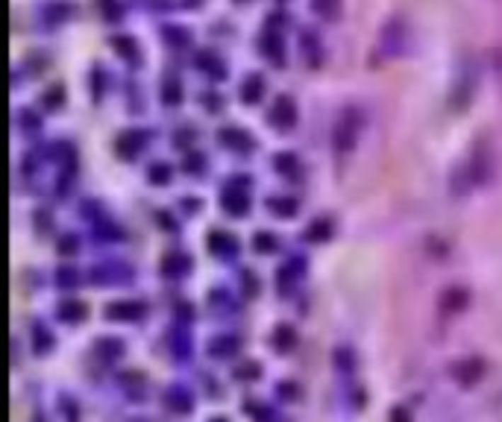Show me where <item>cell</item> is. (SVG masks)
Masks as SVG:
<instances>
[{
    "label": "cell",
    "instance_id": "6da1fadb",
    "mask_svg": "<svg viewBox=\"0 0 502 422\" xmlns=\"http://www.w3.org/2000/svg\"><path fill=\"white\" fill-rule=\"evenodd\" d=\"M491 170H494V153L488 150L485 141H479L467 153L464 162L452 170V194L461 197V194H470L479 185H485L491 179Z\"/></svg>",
    "mask_w": 502,
    "mask_h": 422
},
{
    "label": "cell",
    "instance_id": "7a4b0ae2",
    "mask_svg": "<svg viewBox=\"0 0 502 422\" xmlns=\"http://www.w3.org/2000/svg\"><path fill=\"white\" fill-rule=\"evenodd\" d=\"M476 86H479V59L473 53H464L458 62V71H455V79H452V91H450V103L455 109H464L473 94H476Z\"/></svg>",
    "mask_w": 502,
    "mask_h": 422
},
{
    "label": "cell",
    "instance_id": "3957f363",
    "mask_svg": "<svg viewBox=\"0 0 502 422\" xmlns=\"http://www.w3.org/2000/svg\"><path fill=\"white\" fill-rule=\"evenodd\" d=\"M358 129H361V109L350 103L338 112L335 124H332V147L338 153H350L358 141Z\"/></svg>",
    "mask_w": 502,
    "mask_h": 422
},
{
    "label": "cell",
    "instance_id": "277c9868",
    "mask_svg": "<svg viewBox=\"0 0 502 422\" xmlns=\"http://www.w3.org/2000/svg\"><path fill=\"white\" fill-rule=\"evenodd\" d=\"M406 42H409V24H406V18H403V15H391L388 21L382 24V30H379L376 47L382 50L385 56H397L399 50L406 47Z\"/></svg>",
    "mask_w": 502,
    "mask_h": 422
},
{
    "label": "cell",
    "instance_id": "5b68a950",
    "mask_svg": "<svg viewBox=\"0 0 502 422\" xmlns=\"http://www.w3.org/2000/svg\"><path fill=\"white\" fill-rule=\"evenodd\" d=\"M270 124L279 127V129H291L294 127V120H297V103H294V97L291 94H279L273 100V106H270Z\"/></svg>",
    "mask_w": 502,
    "mask_h": 422
},
{
    "label": "cell",
    "instance_id": "8992f818",
    "mask_svg": "<svg viewBox=\"0 0 502 422\" xmlns=\"http://www.w3.org/2000/svg\"><path fill=\"white\" fill-rule=\"evenodd\" d=\"M300 53H303V62L317 68L320 62H324V42H320L317 30L312 27H303L300 30Z\"/></svg>",
    "mask_w": 502,
    "mask_h": 422
},
{
    "label": "cell",
    "instance_id": "52a82bcc",
    "mask_svg": "<svg viewBox=\"0 0 502 422\" xmlns=\"http://www.w3.org/2000/svg\"><path fill=\"white\" fill-rule=\"evenodd\" d=\"M258 47H262V53L270 59L273 65H283L285 62V42H283V35H279L273 27H268L262 35H258Z\"/></svg>",
    "mask_w": 502,
    "mask_h": 422
},
{
    "label": "cell",
    "instance_id": "ba28073f",
    "mask_svg": "<svg viewBox=\"0 0 502 422\" xmlns=\"http://www.w3.org/2000/svg\"><path fill=\"white\" fill-rule=\"evenodd\" d=\"M112 47L118 50V56H124L130 65H138L142 62V47H138V42H135V35H130V33H112Z\"/></svg>",
    "mask_w": 502,
    "mask_h": 422
},
{
    "label": "cell",
    "instance_id": "9c48e42d",
    "mask_svg": "<svg viewBox=\"0 0 502 422\" xmlns=\"http://www.w3.org/2000/svg\"><path fill=\"white\" fill-rule=\"evenodd\" d=\"M194 62H197L200 68H203L209 76H217V79H224V76H227V62H224V59H220L212 47H200L197 56H194Z\"/></svg>",
    "mask_w": 502,
    "mask_h": 422
},
{
    "label": "cell",
    "instance_id": "30bf717a",
    "mask_svg": "<svg viewBox=\"0 0 502 422\" xmlns=\"http://www.w3.org/2000/svg\"><path fill=\"white\" fill-rule=\"evenodd\" d=\"M144 132L142 129H127V132H120L118 135V153L120 156H127V158H132L138 150L144 147Z\"/></svg>",
    "mask_w": 502,
    "mask_h": 422
},
{
    "label": "cell",
    "instance_id": "8fae6325",
    "mask_svg": "<svg viewBox=\"0 0 502 422\" xmlns=\"http://www.w3.org/2000/svg\"><path fill=\"white\" fill-rule=\"evenodd\" d=\"M217 138L224 141L227 147H232V150H244V153L253 150V138L244 129H238V127H224V129L217 132Z\"/></svg>",
    "mask_w": 502,
    "mask_h": 422
},
{
    "label": "cell",
    "instance_id": "7c38bea8",
    "mask_svg": "<svg viewBox=\"0 0 502 422\" xmlns=\"http://www.w3.org/2000/svg\"><path fill=\"white\" fill-rule=\"evenodd\" d=\"M38 12H42V18L47 24H62L65 18L74 12V4H68V0H47Z\"/></svg>",
    "mask_w": 502,
    "mask_h": 422
},
{
    "label": "cell",
    "instance_id": "4fadbf2b",
    "mask_svg": "<svg viewBox=\"0 0 502 422\" xmlns=\"http://www.w3.org/2000/svg\"><path fill=\"white\" fill-rule=\"evenodd\" d=\"M159 33H162V38H165L171 47H186V45L191 42V30L183 27V24H173V21L162 24V27H159Z\"/></svg>",
    "mask_w": 502,
    "mask_h": 422
},
{
    "label": "cell",
    "instance_id": "5bb4252c",
    "mask_svg": "<svg viewBox=\"0 0 502 422\" xmlns=\"http://www.w3.org/2000/svg\"><path fill=\"white\" fill-rule=\"evenodd\" d=\"M262 91H265V76L258 71L247 74L244 83H241V100H244V103H256V100L262 97Z\"/></svg>",
    "mask_w": 502,
    "mask_h": 422
},
{
    "label": "cell",
    "instance_id": "9a60e30c",
    "mask_svg": "<svg viewBox=\"0 0 502 422\" xmlns=\"http://www.w3.org/2000/svg\"><path fill=\"white\" fill-rule=\"evenodd\" d=\"M224 206L229 209V214H247L250 199H247L244 188H227L224 191Z\"/></svg>",
    "mask_w": 502,
    "mask_h": 422
},
{
    "label": "cell",
    "instance_id": "2e32d148",
    "mask_svg": "<svg viewBox=\"0 0 502 422\" xmlns=\"http://www.w3.org/2000/svg\"><path fill=\"white\" fill-rule=\"evenodd\" d=\"M209 250H215V252H220V255H227V252H235V250H238V240H235L229 232L215 229V232H209Z\"/></svg>",
    "mask_w": 502,
    "mask_h": 422
},
{
    "label": "cell",
    "instance_id": "e0dca14e",
    "mask_svg": "<svg viewBox=\"0 0 502 422\" xmlns=\"http://www.w3.org/2000/svg\"><path fill=\"white\" fill-rule=\"evenodd\" d=\"M162 100L171 103V106H176L179 100H183V83L176 79V74H165V79H162Z\"/></svg>",
    "mask_w": 502,
    "mask_h": 422
},
{
    "label": "cell",
    "instance_id": "ac0fdd59",
    "mask_svg": "<svg viewBox=\"0 0 502 422\" xmlns=\"http://www.w3.org/2000/svg\"><path fill=\"white\" fill-rule=\"evenodd\" d=\"M268 209H273V214L291 217V214L297 211V199H294V197H270V199H268Z\"/></svg>",
    "mask_w": 502,
    "mask_h": 422
},
{
    "label": "cell",
    "instance_id": "d6986e66",
    "mask_svg": "<svg viewBox=\"0 0 502 422\" xmlns=\"http://www.w3.org/2000/svg\"><path fill=\"white\" fill-rule=\"evenodd\" d=\"M312 9H314L317 15H324V18H338L341 0H312Z\"/></svg>",
    "mask_w": 502,
    "mask_h": 422
},
{
    "label": "cell",
    "instance_id": "ffe728a7",
    "mask_svg": "<svg viewBox=\"0 0 502 422\" xmlns=\"http://www.w3.org/2000/svg\"><path fill=\"white\" fill-rule=\"evenodd\" d=\"M100 12H103L109 21H120V15H124V6H120V0H97Z\"/></svg>",
    "mask_w": 502,
    "mask_h": 422
},
{
    "label": "cell",
    "instance_id": "44dd1931",
    "mask_svg": "<svg viewBox=\"0 0 502 422\" xmlns=\"http://www.w3.org/2000/svg\"><path fill=\"white\" fill-rule=\"evenodd\" d=\"M42 103L47 106V109H53V106H59L62 103V86H50V88H45V94H42Z\"/></svg>",
    "mask_w": 502,
    "mask_h": 422
},
{
    "label": "cell",
    "instance_id": "7402d4cb",
    "mask_svg": "<svg viewBox=\"0 0 502 422\" xmlns=\"http://www.w3.org/2000/svg\"><path fill=\"white\" fill-rule=\"evenodd\" d=\"M273 165H276V170L294 173V165H297V158H294V153H276V156H273Z\"/></svg>",
    "mask_w": 502,
    "mask_h": 422
},
{
    "label": "cell",
    "instance_id": "603a6c76",
    "mask_svg": "<svg viewBox=\"0 0 502 422\" xmlns=\"http://www.w3.org/2000/svg\"><path fill=\"white\" fill-rule=\"evenodd\" d=\"M186 267H191V261H188L186 255H168V258H165V264H162V270H168V273L186 270Z\"/></svg>",
    "mask_w": 502,
    "mask_h": 422
},
{
    "label": "cell",
    "instance_id": "cb8c5ba5",
    "mask_svg": "<svg viewBox=\"0 0 502 422\" xmlns=\"http://www.w3.org/2000/svg\"><path fill=\"white\" fill-rule=\"evenodd\" d=\"M150 179H153V182H168V179H171V168L165 162H153L150 165Z\"/></svg>",
    "mask_w": 502,
    "mask_h": 422
},
{
    "label": "cell",
    "instance_id": "d4e9b609",
    "mask_svg": "<svg viewBox=\"0 0 502 422\" xmlns=\"http://www.w3.org/2000/svg\"><path fill=\"white\" fill-rule=\"evenodd\" d=\"M103 83H106V71H103V65H94L91 68V88H94V94L100 97V91H103Z\"/></svg>",
    "mask_w": 502,
    "mask_h": 422
},
{
    "label": "cell",
    "instance_id": "484cf974",
    "mask_svg": "<svg viewBox=\"0 0 502 422\" xmlns=\"http://www.w3.org/2000/svg\"><path fill=\"white\" fill-rule=\"evenodd\" d=\"M329 232H332V223H329V220H317V223H312V229H309V238L320 240V238H326Z\"/></svg>",
    "mask_w": 502,
    "mask_h": 422
},
{
    "label": "cell",
    "instance_id": "4316f807",
    "mask_svg": "<svg viewBox=\"0 0 502 422\" xmlns=\"http://www.w3.org/2000/svg\"><path fill=\"white\" fill-rule=\"evenodd\" d=\"M253 244H256V250H270V247L276 244V240H273L270 232H256V240H253Z\"/></svg>",
    "mask_w": 502,
    "mask_h": 422
},
{
    "label": "cell",
    "instance_id": "83f0119b",
    "mask_svg": "<svg viewBox=\"0 0 502 422\" xmlns=\"http://www.w3.org/2000/svg\"><path fill=\"white\" fill-rule=\"evenodd\" d=\"M186 170H191V173H200V170H203V156H200V153L186 156Z\"/></svg>",
    "mask_w": 502,
    "mask_h": 422
},
{
    "label": "cell",
    "instance_id": "f1b7e54d",
    "mask_svg": "<svg viewBox=\"0 0 502 422\" xmlns=\"http://www.w3.org/2000/svg\"><path fill=\"white\" fill-rule=\"evenodd\" d=\"M455 370H464V373H479V370H481V364H479V361H473V364H470V361H464V364H461V367H455ZM461 381H476V378H473V375H464Z\"/></svg>",
    "mask_w": 502,
    "mask_h": 422
},
{
    "label": "cell",
    "instance_id": "f546056e",
    "mask_svg": "<svg viewBox=\"0 0 502 422\" xmlns=\"http://www.w3.org/2000/svg\"><path fill=\"white\" fill-rule=\"evenodd\" d=\"M18 117H21V124H27V127H38V120H35V115L30 112V109H21V112H18Z\"/></svg>",
    "mask_w": 502,
    "mask_h": 422
}]
</instances>
